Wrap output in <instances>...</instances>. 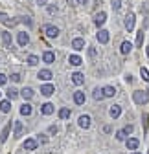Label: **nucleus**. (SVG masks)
<instances>
[{"instance_id": "1", "label": "nucleus", "mask_w": 149, "mask_h": 154, "mask_svg": "<svg viewBox=\"0 0 149 154\" xmlns=\"http://www.w3.org/2000/svg\"><path fill=\"white\" fill-rule=\"evenodd\" d=\"M133 101L136 105H140V106L147 105L149 103V92L147 90H135L133 92Z\"/></svg>"}, {"instance_id": "2", "label": "nucleus", "mask_w": 149, "mask_h": 154, "mask_svg": "<svg viewBox=\"0 0 149 154\" xmlns=\"http://www.w3.org/2000/svg\"><path fill=\"white\" fill-rule=\"evenodd\" d=\"M135 20H136V17H135V13H127L125 15V29L129 31V33H131L133 29H135Z\"/></svg>"}, {"instance_id": "3", "label": "nucleus", "mask_w": 149, "mask_h": 154, "mask_svg": "<svg viewBox=\"0 0 149 154\" xmlns=\"http://www.w3.org/2000/svg\"><path fill=\"white\" fill-rule=\"evenodd\" d=\"M43 31H44V35L48 37V38H55L59 35V28H55V26H52V24H46L44 28H43Z\"/></svg>"}, {"instance_id": "4", "label": "nucleus", "mask_w": 149, "mask_h": 154, "mask_svg": "<svg viewBox=\"0 0 149 154\" xmlns=\"http://www.w3.org/2000/svg\"><path fill=\"white\" fill-rule=\"evenodd\" d=\"M105 20H107V13H105V11H100V13L94 17V24H96V28H101V26L105 24Z\"/></svg>"}, {"instance_id": "5", "label": "nucleus", "mask_w": 149, "mask_h": 154, "mask_svg": "<svg viewBox=\"0 0 149 154\" xmlns=\"http://www.w3.org/2000/svg\"><path fill=\"white\" fill-rule=\"evenodd\" d=\"M96 38H98L100 44H107V42H109V31H107V29H100L98 35H96Z\"/></svg>"}, {"instance_id": "6", "label": "nucleus", "mask_w": 149, "mask_h": 154, "mask_svg": "<svg viewBox=\"0 0 149 154\" xmlns=\"http://www.w3.org/2000/svg\"><path fill=\"white\" fill-rule=\"evenodd\" d=\"M70 77H72V83H74V85H78V86L85 83V75H83V73H79V72H74Z\"/></svg>"}, {"instance_id": "7", "label": "nucleus", "mask_w": 149, "mask_h": 154, "mask_svg": "<svg viewBox=\"0 0 149 154\" xmlns=\"http://www.w3.org/2000/svg\"><path fill=\"white\" fill-rule=\"evenodd\" d=\"M55 112V106L52 105V103H44L43 106H41V114H44V116H52Z\"/></svg>"}, {"instance_id": "8", "label": "nucleus", "mask_w": 149, "mask_h": 154, "mask_svg": "<svg viewBox=\"0 0 149 154\" xmlns=\"http://www.w3.org/2000/svg\"><path fill=\"white\" fill-rule=\"evenodd\" d=\"M72 48L74 50H76V51H81V50H85V41H83V38H74V41H72Z\"/></svg>"}, {"instance_id": "9", "label": "nucleus", "mask_w": 149, "mask_h": 154, "mask_svg": "<svg viewBox=\"0 0 149 154\" xmlns=\"http://www.w3.org/2000/svg\"><path fill=\"white\" fill-rule=\"evenodd\" d=\"M120 114H122V106H120V105H113V106H110V110H109V116H110L113 119L120 118Z\"/></svg>"}, {"instance_id": "10", "label": "nucleus", "mask_w": 149, "mask_h": 154, "mask_svg": "<svg viewBox=\"0 0 149 154\" xmlns=\"http://www.w3.org/2000/svg\"><path fill=\"white\" fill-rule=\"evenodd\" d=\"M53 92H55V86H53V85H43V86H41V94L46 95V97H50Z\"/></svg>"}, {"instance_id": "11", "label": "nucleus", "mask_w": 149, "mask_h": 154, "mask_svg": "<svg viewBox=\"0 0 149 154\" xmlns=\"http://www.w3.org/2000/svg\"><path fill=\"white\" fill-rule=\"evenodd\" d=\"M17 41H18V44H21V46H28V42H30V35H28L26 31H21V33H18V38H17Z\"/></svg>"}, {"instance_id": "12", "label": "nucleus", "mask_w": 149, "mask_h": 154, "mask_svg": "<svg viewBox=\"0 0 149 154\" xmlns=\"http://www.w3.org/2000/svg\"><path fill=\"white\" fill-rule=\"evenodd\" d=\"M43 63H46V64L55 63V53H53V51H44V53H43Z\"/></svg>"}, {"instance_id": "13", "label": "nucleus", "mask_w": 149, "mask_h": 154, "mask_svg": "<svg viewBox=\"0 0 149 154\" xmlns=\"http://www.w3.org/2000/svg\"><path fill=\"white\" fill-rule=\"evenodd\" d=\"M125 145H127L129 150H136L138 145H140V141H138L136 138H129V140H125Z\"/></svg>"}, {"instance_id": "14", "label": "nucleus", "mask_w": 149, "mask_h": 154, "mask_svg": "<svg viewBox=\"0 0 149 154\" xmlns=\"http://www.w3.org/2000/svg\"><path fill=\"white\" fill-rule=\"evenodd\" d=\"M85 99H87V97H85V92H79V90L74 92V103H76V105H83Z\"/></svg>"}, {"instance_id": "15", "label": "nucleus", "mask_w": 149, "mask_h": 154, "mask_svg": "<svg viewBox=\"0 0 149 154\" xmlns=\"http://www.w3.org/2000/svg\"><path fill=\"white\" fill-rule=\"evenodd\" d=\"M79 127L81 128H88L90 127V116H87V114H83V116H79Z\"/></svg>"}, {"instance_id": "16", "label": "nucleus", "mask_w": 149, "mask_h": 154, "mask_svg": "<svg viewBox=\"0 0 149 154\" xmlns=\"http://www.w3.org/2000/svg\"><path fill=\"white\" fill-rule=\"evenodd\" d=\"M37 77H39L41 81H50L52 77H53V73H52L50 70H41L39 73H37Z\"/></svg>"}, {"instance_id": "17", "label": "nucleus", "mask_w": 149, "mask_h": 154, "mask_svg": "<svg viewBox=\"0 0 149 154\" xmlns=\"http://www.w3.org/2000/svg\"><path fill=\"white\" fill-rule=\"evenodd\" d=\"M131 50H133V44L129 42V41H123V42H122V46H120V51H122L123 55H129V53H131Z\"/></svg>"}, {"instance_id": "18", "label": "nucleus", "mask_w": 149, "mask_h": 154, "mask_svg": "<svg viewBox=\"0 0 149 154\" xmlns=\"http://www.w3.org/2000/svg\"><path fill=\"white\" fill-rule=\"evenodd\" d=\"M22 147H24V150H35V149H37V140H31V138H30V140L24 141Z\"/></svg>"}, {"instance_id": "19", "label": "nucleus", "mask_w": 149, "mask_h": 154, "mask_svg": "<svg viewBox=\"0 0 149 154\" xmlns=\"http://www.w3.org/2000/svg\"><path fill=\"white\" fill-rule=\"evenodd\" d=\"M13 127H15V132H13V134H15V138H21V136H22V130H24V125H22L21 121H15Z\"/></svg>"}, {"instance_id": "20", "label": "nucleus", "mask_w": 149, "mask_h": 154, "mask_svg": "<svg viewBox=\"0 0 149 154\" xmlns=\"http://www.w3.org/2000/svg\"><path fill=\"white\" fill-rule=\"evenodd\" d=\"M103 95H105V97H114V95H116V88L114 86H103Z\"/></svg>"}, {"instance_id": "21", "label": "nucleus", "mask_w": 149, "mask_h": 154, "mask_svg": "<svg viewBox=\"0 0 149 154\" xmlns=\"http://www.w3.org/2000/svg\"><path fill=\"white\" fill-rule=\"evenodd\" d=\"M9 132H11V123H8V125L4 127L2 134H0V141H6V140L9 138Z\"/></svg>"}, {"instance_id": "22", "label": "nucleus", "mask_w": 149, "mask_h": 154, "mask_svg": "<svg viewBox=\"0 0 149 154\" xmlns=\"http://www.w3.org/2000/svg\"><path fill=\"white\" fill-rule=\"evenodd\" d=\"M68 63H70L72 66H79V64L83 63V59H81L79 55H70V57H68Z\"/></svg>"}, {"instance_id": "23", "label": "nucleus", "mask_w": 149, "mask_h": 154, "mask_svg": "<svg viewBox=\"0 0 149 154\" xmlns=\"http://www.w3.org/2000/svg\"><path fill=\"white\" fill-rule=\"evenodd\" d=\"M21 95H22L26 101H30V99L33 97V90H31V88H22V90H21Z\"/></svg>"}, {"instance_id": "24", "label": "nucleus", "mask_w": 149, "mask_h": 154, "mask_svg": "<svg viewBox=\"0 0 149 154\" xmlns=\"http://www.w3.org/2000/svg\"><path fill=\"white\" fill-rule=\"evenodd\" d=\"M144 37H145V33H144V28H142V29L136 33V46H138V48L144 46Z\"/></svg>"}, {"instance_id": "25", "label": "nucleus", "mask_w": 149, "mask_h": 154, "mask_svg": "<svg viewBox=\"0 0 149 154\" xmlns=\"http://www.w3.org/2000/svg\"><path fill=\"white\" fill-rule=\"evenodd\" d=\"M21 114H22V116H31V105H30V103H24V105L21 106Z\"/></svg>"}, {"instance_id": "26", "label": "nucleus", "mask_w": 149, "mask_h": 154, "mask_svg": "<svg viewBox=\"0 0 149 154\" xmlns=\"http://www.w3.org/2000/svg\"><path fill=\"white\" fill-rule=\"evenodd\" d=\"M59 118H61V119H68V118H70V108L63 106V108L59 110Z\"/></svg>"}, {"instance_id": "27", "label": "nucleus", "mask_w": 149, "mask_h": 154, "mask_svg": "<svg viewBox=\"0 0 149 154\" xmlns=\"http://www.w3.org/2000/svg\"><path fill=\"white\" fill-rule=\"evenodd\" d=\"M2 42H4V46H11V33H8V31L2 33Z\"/></svg>"}, {"instance_id": "28", "label": "nucleus", "mask_w": 149, "mask_h": 154, "mask_svg": "<svg viewBox=\"0 0 149 154\" xmlns=\"http://www.w3.org/2000/svg\"><path fill=\"white\" fill-rule=\"evenodd\" d=\"M0 22H2V24H8V26H13V24H15V20H9V17L4 15V13H0Z\"/></svg>"}, {"instance_id": "29", "label": "nucleus", "mask_w": 149, "mask_h": 154, "mask_svg": "<svg viewBox=\"0 0 149 154\" xmlns=\"http://www.w3.org/2000/svg\"><path fill=\"white\" fill-rule=\"evenodd\" d=\"M0 110H2L4 114H8L11 110V103L9 101H2V103H0Z\"/></svg>"}, {"instance_id": "30", "label": "nucleus", "mask_w": 149, "mask_h": 154, "mask_svg": "<svg viewBox=\"0 0 149 154\" xmlns=\"http://www.w3.org/2000/svg\"><path fill=\"white\" fill-rule=\"evenodd\" d=\"M103 97H105V95H103V88H96L94 90V99L96 101H101Z\"/></svg>"}, {"instance_id": "31", "label": "nucleus", "mask_w": 149, "mask_h": 154, "mask_svg": "<svg viewBox=\"0 0 149 154\" xmlns=\"http://www.w3.org/2000/svg\"><path fill=\"white\" fill-rule=\"evenodd\" d=\"M28 64L30 66H37V64H39V57H37V55H30L28 57Z\"/></svg>"}, {"instance_id": "32", "label": "nucleus", "mask_w": 149, "mask_h": 154, "mask_svg": "<svg viewBox=\"0 0 149 154\" xmlns=\"http://www.w3.org/2000/svg\"><path fill=\"white\" fill-rule=\"evenodd\" d=\"M140 75H142V79H144L145 83H149V70H147V68L142 66V68H140Z\"/></svg>"}, {"instance_id": "33", "label": "nucleus", "mask_w": 149, "mask_h": 154, "mask_svg": "<svg viewBox=\"0 0 149 154\" xmlns=\"http://www.w3.org/2000/svg\"><path fill=\"white\" fill-rule=\"evenodd\" d=\"M125 136H127V134H125V130H123V128L116 132V140H118V141H125Z\"/></svg>"}, {"instance_id": "34", "label": "nucleus", "mask_w": 149, "mask_h": 154, "mask_svg": "<svg viewBox=\"0 0 149 154\" xmlns=\"http://www.w3.org/2000/svg\"><path fill=\"white\" fill-rule=\"evenodd\" d=\"M110 6H113L114 11H120V8H122V0H113V2H110Z\"/></svg>"}, {"instance_id": "35", "label": "nucleus", "mask_w": 149, "mask_h": 154, "mask_svg": "<svg viewBox=\"0 0 149 154\" xmlns=\"http://www.w3.org/2000/svg\"><path fill=\"white\" fill-rule=\"evenodd\" d=\"M17 95H18V92H17L15 88H9V90H8V99H15Z\"/></svg>"}, {"instance_id": "36", "label": "nucleus", "mask_w": 149, "mask_h": 154, "mask_svg": "<svg viewBox=\"0 0 149 154\" xmlns=\"http://www.w3.org/2000/svg\"><path fill=\"white\" fill-rule=\"evenodd\" d=\"M149 127V114H144V130H147Z\"/></svg>"}, {"instance_id": "37", "label": "nucleus", "mask_w": 149, "mask_h": 154, "mask_svg": "<svg viewBox=\"0 0 149 154\" xmlns=\"http://www.w3.org/2000/svg\"><path fill=\"white\" fill-rule=\"evenodd\" d=\"M123 130H125V134H133L135 127H133V125H125V127H123Z\"/></svg>"}, {"instance_id": "38", "label": "nucleus", "mask_w": 149, "mask_h": 154, "mask_svg": "<svg viewBox=\"0 0 149 154\" xmlns=\"http://www.w3.org/2000/svg\"><path fill=\"white\" fill-rule=\"evenodd\" d=\"M57 11H59V9H57V6H48V13H50V15H55Z\"/></svg>"}, {"instance_id": "39", "label": "nucleus", "mask_w": 149, "mask_h": 154, "mask_svg": "<svg viewBox=\"0 0 149 154\" xmlns=\"http://www.w3.org/2000/svg\"><path fill=\"white\" fill-rule=\"evenodd\" d=\"M11 81H13V83H18V81H21V75H18V73H13V75H11Z\"/></svg>"}, {"instance_id": "40", "label": "nucleus", "mask_w": 149, "mask_h": 154, "mask_svg": "<svg viewBox=\"0 0 149 154\" xmlns=\"http://www.w3.org/2000/svg\"><path fill=\"white\" fill-rule=\"evenodd\" d=\"M6 81H8V77L4 73H0V85H6Z\"/></svg>"}, {"instance_id": "41", "label": "nucleus", "mask_w": 149, "mask_h": 154, "mask_svg": "<svg viewBox=\"0 0 149 154\" xmlns=\"http://www.w3.org/2000/svg\"><path fill=\"white\" fill-rule=\"evenodd\" d=\"M125 81H127V83H133V75L127 73V75H125Z\"/></svg>"}, {"instance_id": "42", "label": "nucleus", "mask_w": 149, "mask_h": 154, "mask_svg": "<svg viewBox=\"0 0 149 154\" xmlns=\"http://www.w3.org/2000/svg\"><path fill=\"white\" fill-rule=\"evenodd\" d=\"M88 53H90V57H96V50H94V48H90Z\"/></svg>"}, {"instance_id": "43", "label": "nucleus", "mask_w": 149, "mask_h": 154, "mask_svg": "<svg viewBox=\"0 0 149 154\" xmlns=\"http://www.w3.org/2000/svg\"><path fill=\"white\" fill-rule=\"evenodd\" d=\"M48 132H50V134H55V132H57V127H50Z\"/></svg>"}, {"instance_id": "44", "label": "nucleus", "mask_w": 149, "mask_h": 154, "mask_svg": "<svg viewBox=\"0 0 149 154\" xmlns=\"http://www.w3.org/2000/svg\"><path fill=\"white\" fill-rule=\"evenodd\" d=\"M37 141H41V143H46V141H48V140H46V138H44V136H39V140H37Z\"/></svg>"}, {"instance_id": "45", "label": "nucleus", "mask_w": 149, "mask_h": 154, "mask_svg": "<svg viewBox=\"0 0 149 154\" xmlns=\"http://www.w3.org/2000/svg\"><path fill=\"white\" fill-rule=\"evenodd\" d=\"M37 4H39V6H46V0H37Z\"/></svg>"}, {"instance_id": "46", "label": "nucleus", "mask_w": 149, "mask_h": 154, "mask_svg": "<svg viewBox=\"0 0 149 154\" xmlns=\"http://www.w3.org/2000/svg\"><path fill=\"white\" fill-rule=\"evenodd\" d=\"M88 0H78V4H87Z\"/></svg>"}, {"instance_id": "47", "label": "nucleus", "mask_w": 149, "mask_h": 154, "mask_svg": "<svg viewBox=\"0 0 149 154\" xmlns=\"http://www.w3.org/2000/svg\"><path fill=\"white\" fill-rule=\"evenodd\" d=\"M131 154H140V152H138V150H133V152H131Z\"/></svg>"}, {"instance_id": "48", "label": "nucleus", "mask_w": 149, "mask_h": 154, "mask_svg": "<svg viewBox=\"0 0 149 154\" xmlns=\"http://www.w3.org/2000/svg\"><path fill=\"white\" fill-rule=\"evenodd\" d=\"M145 51H147V57H149V46H147V48H145Z\"/></svg>"}, {"instance_id": "49", "label": "nucleus", "mask_w": 149, "mask_h": 154, "mask_svg": "<svg viewBox=\"0 0 149 154\" xmlns=\"http://www.w3.org/2000/svg\"><path fill=\"white\" fill-rule=\"evenodd\" d=\"M147 92H149V88H147Z\"/></svg>"}, {"instance_id": "50", "label": "nucleus", "mask_w": 149, "mask_h": 154, "mask_svg": "<svg viewBox=\"0 0 149 154\" xmlns=\"http://www.w3.org/2000/svg\"><path fill=\"white\" fill-rule=\"evenodd\" d=\"M147 154H149V150H147Z\"/></svg>"}, {"instance_id": "51", "label": "nucleus", "mask_w": 149, "mask_h": 154, "mask_svg": "<svg viewBox=\"0 0 149 154\" xmlns=\"http://www.w3.org/2000/svg\"><path fill=\"white\" fill-rule=\"evenodd\" d=\"M0 94H2V92H0Z\"/></svg>"}]
</instances>
